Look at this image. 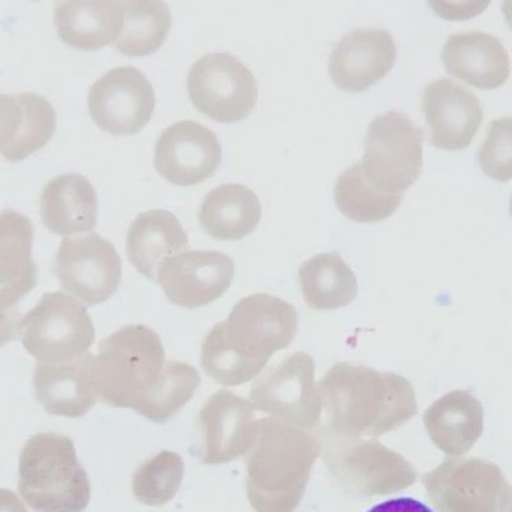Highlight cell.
Instances as JSON below:
<instances>
[{
  "mask_svg": "<svg viewBox=\"0 0 512 512\" xmlns=\"http://www.w3.org/2000/svg\"><path fill=\"white\" fill-rule=\"evenodd\" d=\"M57 113L38 93H0V154L9 162L44 148L56 131Z\"/></svg>",
  "mask_w": 512,
  "mask_h": 512,
  "instance_id": "7c38bea8",
  "label": "cell"
},
{
  "mask_svg": "<svg viewBox=\"0 0 512 512\" xmlns=\"http://www.w3.org/2000/svg\"><path fill=\"white\" fill-rule=\"evenodd\" d=\"M93 358L85 354L66 363L36 364L35 395L48 414L77 419L94 408L98 396L91 377Z\"/></svg>",
  "mask_w": 512,
  "mask_h": 512,
  "instance_id": "5bb4252c",
  "label": "cell"
},
{
  "mask_svg": "<svg viewBox=\"0 0 512 512\" xmlns=\"http://www.w3.org/2000/svg\"><path fill=\"white\" fill-rule=\"evenodd\" d=\"M361 167L370 184L386 194L404 195L423 169V131L399 111L370 122Z\"/></svg>",
  "mask_w": 512,
  "mask_h": 512,
  "instance_id": "3957f363",
  "label": "cell"
},
{
  "mask_svg": "<svg viewBox=\"0 0 512 512\" xmlns=\"http://www.w3.org/2000/svg\"><path fill=\"white\" fill-rule=\"evenodd\" d=\"M304 290L314 296L345 295L354 290L355 278L336 254H320L300 269Z\"/></svg>",
  "mask_w": 512,
  "mask_h": 512,
  "instance_id": "d4e9b609",
  "label": "cell"
},
{
  "mask_svg": "<svg viewBox=\"0 0 512 512\" xmlns=\"http://www.w3.org/2000/svg\"><path fill=\"white\" fill-rule=\"evenodd\" d=\"M201 378L198 370L180 361H168L162 376L136 413L150 422L166 424L195 396Z\"/></svg>",
  "mask_w": 512,
  "mask_h": 512,
  "instance_id": "603a6c76",
  "label": "cell"
},
{
  "mask_svg": "<svg viewBox=\"0 0 512 512\" xmlns=\"http://www.w3.org/2000/svg\"><path fill=\"white\" fill-rule=\"evenodd\" d=\"M89 112L96 125L113 135L136 134L152 120L155 95L139 68L116 67L91 85Z\"/></svg>",
  "mask_w": 512,
  "mask_h": 512,
  "instance_id": "52a82bcc",
  "label": "cell"
},
{
  "mask_svg": "<svg viewBox=\"0 0 512 512\" xmlns=\"http://www.w3.org/2000/svg\"><path fill=\"white\" fill-rule=\"evenodd\" d=\"M32 239L30 218L16 210L0 212V310L17 309L38 282Z\"/></svg>",
  "mask_w": 512,
  "mask_h": 512,
  "instance_id": "9a60e30c",
  "label": "cell"
},
{
  "mask_svg": "<svg viewBox=\"0 0 512 512\" xmlns=\"http://www.w3.org/2000/svg\"><path fill=\"white\" fill-rule=\"evenodd\" d=\"M262 218L258 195L248 186L226 184L210 190L199 209V222L217 240H240L250 235Z\"/></svg>",
  "mask_w": 512,
  "mask_h": 512,
  "instance_id": "ffe728a7",
  "label": "cell"
},
{
  "mask_svg": "<svg viewBox=\"0 0 512 512\" xmlns=\"http://www.w3.org/2000/svg\"><path fill=\"white\" fill-rule=\"evenodd\" d=\"M250 411L245 401L227 391L210 397L199 414L200 459L204 464L227 463L244 448Z\"/></svg>",
  "mask_w": 512,
  "mask_h": 512,
  "instance_id": "d6986e66",
  "label": "cell"
},
{
  "mask_svg": "<svg viewBox=\"0 0 512 512\" xmlns=\"http://www.w3.org/2000/svg\"><path fill=\"white\" fill-rule=\"evenodd\" d=\"M0 512H29L20 497L9 489L0 488Z\"/></svg>",
  "mask_w": 512,
  "mask_h": 512,
  "instance_id": "f1b7e54d",
  "label": "cell"
},
{
  "mask_svg": "<svg viewBox=\"0 0 512 512\" xmlns=\"http://www.w3.org/2000/svg\"><path fill=\"white\" fill-rule=\"evenodd\" d=\"M235 276V263L221 251L192 250L171 256L157 277L164 294L185 309L207 306L221 297Z\"/></svg>",
  "mask_w": 512,
  "mask_h": 512,
  "instance_id": "9c48e42d",
  "label": "cell"
},
{
  "mask_svg": "<svg viewBox=\"0 0 512 512\" xmlns=\"http://www.w3.org/2000/svg\"><path fill=\"white\" fill-rule=\"evenodd\" d=\"M91 363L98 400L114 408L137 410L153 390L166 365L160 337L132 324L105 337Z\"/></svg>",
  "mask_w": 512,
  "mask_h": 512,
  "instance_id": "6da1fadb",
  "label": "cell"
},
{
  "mask_svg": "<svg viewBox=\"0 0 512 512\" xmlns=\"http://www.w3.org/2000/svg\"><path fill=\"white\" fill-rule=\"evenodd\" d=\"M40 214L45 226L59 236L89 232L98 223V195L85 176L64 173L41 191Z\"/></svg>",
  "mask_w": 512,
  "mask_h": 512,
  "instance_id": "e0dca14e",
  "label": "cell"
},
{
  "mask_svg": "<svg viewBox=\"0 0 512 512\" xmlns=\"http://www.w3.org/2000/svg\"><path fill=\"white\" fill-rule=\"evenodd\" d=\"M186 85L194 107L222 123L244 120L258 102L253 72L227 52L199 58L190 68Z\"/></svg>",
  "mask_w": 512,
  "mask_h": 512,
  "instance_id": "5b68a950",
  "label": "cell"
},
{
  "mask_svg": "<svg viewBox=\"0 0 512 512\" xmlns=\"http://www.w3.org/2000/svg\"><path fill=\"white\" fill-rule=\"evenodd\" d=\"M22 315L20 310H0V347L16 340L20 335Z\"/></svg>",
  "mask_w": 512,
  "mask_h": 512,
  "instance_id": "4316f807",
  "label": "cell"
},
{
  "mask_svg": "<svg viewBox=\"0 0 512 512\" xmlns=\"http://www.w3.org/2000/svg\"><path fill=\"white\" fill-rule=\"evenodd\" d=\"M18 491L36 512H82L91 500L90 479L75 443L57 433L26 441L18 465Z\"/></svg>",
  "mask_w": 512,
  "mask_h": 512,
  "instance_id": "7a4b0ae2",
  "label": "cell"
},
{
  "mask_svg": "<svg viewBox=\"0 0 512 512\" xmlns=\"http://www.w3.org/2000/svg\"><path fill=\"white\" fill-rule=\"evenodd\" d=\"M367 512H433L423 502L414 500V498L401 497L382 502Z\"/></svg>",
  "mask_w": 512,
  "mask_h": 512,
  "instance_id": "83f0119b",
  "label": "cell"
},
{
  "mask_svg": "<svg viewBox=\"0 0 512 512\" xmlns=\"http://www.w3.org/2000/svg\"><path fill=\"white\" fill-rule=\"evenodd\" d=\"M53 16L63 43L95 50L117 40L125 11L120 0H64L54 4Z\"/></svg>",
  "mask_w": 512,
  "mask_h": 512,
  "instance_id": "2e32d148",
  "label": "cell"
},
{
  "mask_svg": "<svg viewBox=\"0 0 512 512\" xmlns=\"http://www.w3.org/2000/svg\"><path fill=\"white\" fill-rule=\"evenodd\" d=\"M189 245L185 228L175 214L153 209L140 213L127 232V256L137 272L157 280L164 260L184 251Z\"/></svg>",
  "mask_w": 512,
  "mask_h": 512,
  "instance_id": "ac0fdd59",
  "label": "cell"
},
{
  "mask_svg": "<svg viewBox=\"0 0 512 512\" xmlns=\"http://www.w3.org/2000/svg\"><path fill=\"white\" fill-rule=\"evenodd\" d=\"M423 112L434 146L450 152L468 148L483 121L478 96L450 79L425 86Z\"/></svg>",
  "mask_w": 512,
  "mask_h": 512,
  "instance_id": "30bf717a",
  "label": "cell"
},
{
  "mask_svg": "<svg viewBox=\"0 0 512 512\" xmlns=\"http://www.w3.org/2000/svg\"><path fill=\"white\" fill-rule=\"evenodd\" d=\"M53 273L64 291L86 305H98L111 299L120 287L122 260L116 246L98 233L64 237Z\"/></svg>",
  "mask_w": 512,
  "mask_h": 512,
  "instance_id": "8992f818",
  "label": "cell"
},
{
  "mask_svg": "<svg viewBox=\"0 0 512 512\" xmlns=\"http://www.w3.org/2000/svg\"><path fill=\"white\" fill-rule=\"evenodd\" d=\"M397 48L390 32L359 29L347 32L329 57V75L338 88L361 93L392 70Z\"/></svg>",
  "mask_w": 512,
  "mask_h": 512,
  "instance_id": "8fae6325",
  "label": "cell"
},
{
  "mask_svg": "<svg viewBox=\"0 0 512 512\" xmlns=\"http://www.w3.org/2000/svg\"><path fill=\"white\" fill-rule=\"evenodd\" d=\"M185 463L173 451H160L136 469L132 492L137 501L150 507L167 505L180 491Z\"/></svg>",
  "mask_w": 512,
  "mask_h": 512,
  "instance_id": "cb8c5ba5",
  "label": "cell"
},
{
  "mask_svg": "<svg viewBox=\"0 0 512 512\" xmlns=\"http://www.w3.org/2000/svg\"><path fill=\"white\" fill-rule=\"evenodd\" d=\"M123 29L113 47L123 56L143 57L158 50L172 27L171 9L162 0L123 2Z\"/></svg>",
  "mask_w": 512,
  "mask_h": 512,
  "instance_id": "44dd1931",
  "label": "cell"
},
{
  "mask_svg": "<svg viewBox=\"0 0 512 512\" xmlns=\"http://www.w3.org/2000/svg\"><path fill=\"white\" fill-rule=\"evenodd\" d=\"M222 146L216 132L196 121L169 126L155 144L154 164L173 185L201 184L217 172Z\"/></svg>",
  "mask_w": 512,
  "mask_h": 512,
  "instance_id": "ba28073f",
  "label": "cell"
},
{
  "mask_svg": "<svg viewBox=\"0 0 512 512\" xmlns=\"http://www.w3.org/2000/svg\"><path fill=\"white\" fill-rule=\"evenodd\" d=\"M22 345L41 364H58L88 354L95 328L88 310L72 296L49 292L22 318Z\"/></svg>",
  "mask_w": 512,
  "mask_h": 512,
  "instance_id": "277c9868",
  "label": "cell"
},
{
  "mask_svg": "<svg viewBox=\"0 0 512 512\" xmlns=\"http://www.w3.org/2000/svg\"><path fill=\"white\" fill-rule=\"evenodd\" d=\"M404 195L386 194L368 181L360 162L337 178L335 201L338 209L355 222H378L391 217Z\"/></svg>",
  "mask_w": 512,
  "mask_h": 512,
  "instance_id": "7402d4cb",
  "label": "cell"
},
{
  "mask_svg": "<svg viewBox=\"0 0 512 512\" xmlns=\"http://www.w3.org/2000/svg\"><path fill=\"white\" fill-rule=\"evenodd\" d=\"M480 168L487 176L500 182L512 176L511 117H501L489 123L486 140L478 150Z\"/></svg>",
  "mask_w": 512,
  "mask_h": 512,
  "instance_id": "484cf974",
  "label": "cell"
},
{
  "mask_svg": "<svg viewBox=\"0 0 512 512\" xmlns=\"http://www.w3.org/2000/svg\"><path fill=\"white\" fill-rule=\"evenodd\" d=\"M450 75L478 89H497L510 76L509 52L496 36L483 31L448 36L442 53Z\"/></svg>",
  "mask_w": 512,
  "mask_h": 512,
  "instance_id": "4fadbf2b",
  "label": "cell"
}]
</instances>
